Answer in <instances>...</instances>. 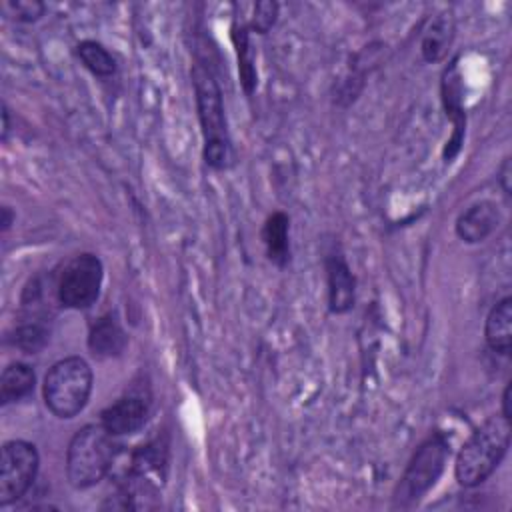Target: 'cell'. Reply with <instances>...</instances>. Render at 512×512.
<instances>
[{"label":"cell","instance_id":"cell-20","mask_svg":"<svg viewBox=\"0 0 512 512\" xmlns=\"http://www.w3.org/2000/svg\"><path fill=\"white\" fill-rule=\"evenodd\" d=\"M278 16V4L276 2H258L254 6V18H252V28L260 34H266Z\"/></svg>","mask_w":512,"mask_h":512},{"label":"cell","instance_id":"cell-5","mask_svg":"<svg viewBox=\"0 0 512 512\" xmlns=\"http://www.w3.org/2000/svg\"><path fill=\"white\" fill-rule=\"evenodd\" d=\"M450 456V442L442 432L430 434L410 458L394 500L398 506H410L418 502L440 478Z\"/></svg>","mask_w":512,"mask_h":512},{"label":"cell","instance_id":"cell-9","mask_svg":"<svg viewBox=\"0 0 512 512\" xmlns=\"http://www.w3.org/2000/svg\"><path fill=\"white\" fill-rule=\"evenodd\" d=\"M440 90H442V104H444L446 116L454 126L452 136L444 148V160L450 162L460 152L462 142H464V132H466V112H464V104H462V82H460V72H458L456 60L450 64V68L444 70Z\"/></svg>","mask_w":512,"mask_h":512},{"label":"cell","instance_id":"cell-1","mask_svg":"<svg viewBox=\"0 0 512 512\" xmlns=\"http://www.w3.org/2000/svg\"><path fill=\"white\" fill-rule=\"evenodd\" d=\"M510 446V420L502 414L490 416L464 442L456 456L454 476L460 486L482 484L502 462Z\"/></svg>","mask_w":512,"mask_h":512},{"label":"cell","instance_id":"cell-2","mask_svg":"<svg viewBox=\"0 0 512 512\" xmlns=\"http://www.w3.org/2000/svg\"><path fill=\"white\" fill-rule=\"evenodd\" d=\"M192 86L196 94L198 120L204 138V162L214 170H224L232 164L234 152L228 134L220 88L212 72L202 64H196L192 68Z\"/></svg>","mask_w":512,"mask_h":512},{"label":"cell","instance_id":"cell-10","mask_svg":"<svg viewBox=\"0 0 512 512\" xmlns=\"http://www.w3.org/2000/svg\"><path fill=\"white\" fill-rule=\"evenodd\" d=\"M326 278H328V308L332 314H344L354 304L356 280L340 254H330L326 258Z\"/></svg>","mask_w":512,"mask_h":512},{"label":"cell","instance_id":"cell-21","mask_svg":"<svg viewBox=\"0 0 512 512\" xmlns=\"http://www.w3.org/2000/svg\"><path fill=\"white\" fill-rule=\"evenodd\" d=\"M510 392H512V386L506 384L504 394H502V416L508 418V420H510V416H512V410H510Z\"/></svg>","mask_w":512,"mask_h":512},{"label":"cell","instance_id":"cell-8","mask_svg":"<svg viewBox=\"0 0 512 512\" xmlns=\"http://www.w3.org/2000/svg\"><path fill=\"white\" fill-rule=\"evenodd\" d=\"M152 410V394L144 384L132 386L126 394H122L116 402L106 406L100 414V422L114 434L126 436L138 432L150 416Z\"/></svg>","mask_w":512,"mask_h":512},{"label":"cell","instance_id":"cell-17","mask_svg":"<svg viewBox=\"0 0 512 512\" xmlns=\"http://www.w3.org/2000/svg\"><path fill=\"white\" fill-rule=\"evenodd\" d=\"M232 42L236 48L238 56V74H240V84L244 92L250 96L256 88V68L252 64L250 56V42H248V28L244 24L234 22L232 24Z\"/></svg>","mask_w":512,"mask_h":512},{"label":"cell","instance_id":"cell-7","mask_svg":"<svg viewBox=\"0 0 512 512\" xmlns=\"http://www.w3.org/2000/svg\"><path fill=\"white\" fill-rule=\"evenodd\" d=\"M38 450L26 440H8L0 450V506L22 498L38 474Z\"/></svg>","mask_w":512,"mask_h":512},{"label":"cell","instance_id":"cell-15","mask_svg":"<svg viewBox=\"0 0 512 512\" xmlns=\"http://www.w3.org/2000/svg\"><path fill=\"white\" fill-rule=\"evenodd\" d=\"M290 220L284 212H274L266 218L262 228V242L266 248V256L278 268H284L290 260Z\"/></svg>","mask_w":512,"mask_h":512},{"label":"cell","instance_id":"cell-19","mask_svg":"<svg viewBox=\"0 0 512 512\" xmlns=\"http://www.w3.org/2000/svg\"><path fill=\"white\" fill-rule=\"evenodd\" d=\"M6 8L18 22H34L44 14V4L38 0H12L6 2Z\"/></svg>","mask_w":512,"mask_h":512},{"label":"cell","instance_id":"cell-3","mask_svg":"<svg viewBox=\"0 0 512 512\" xmlns=\"http://www.w3.org/2000/svg\"><path fill=\"white\" fill-rule=\"evenodd\" d=\"M118 454L116 436L100 422L82 426L66 450V478L76 490L98 484L112 468Z\"/></svg>","mask_w":512,"mask_h":512},{"label":"cell","instance_id":"cell-12","mask_svg":"<svg viewBox=\"0 0 512 512\" xmlns=\"http://www.w3.org/2000/svg\"><path fill=\"white\" fill-rule=\"evenodd\" d=\"M128 336L114 314L98 318L88 332V348L96 358H114L124 352Z\"/></svg>","mask_w":512,"mask_h":512},{"label":"cell","instance_id":"cell-13","mask_svg":"<svg viewBox=\"0 0 512 512\" xmlns=\"http://www.w3.org/2000/svg\"><path fill=\"white\" fill-rule=\"evenodd\" d=\"M484 338L490 350L508 356L512 350V298L506 296L492 306L484 324Z\"/></svg>","mask_w":512,"mask_h":512},{"label":"cell","instance_id":"cell-14","mask_svg":"<svg viewBox=\"0 0 512 512\" xmlns=\"http://www.w3.org/2000/svg\"><path fill=\"white\" fill-rule=\"evenodd\" d=\"M454 36V20L452 14L448 10L432 16L422 32V42H420V50L424 60L428 62H438L440 58H444L450 42Z\"/></svg>","mask_w":512,"mask_h":512},{"label":"cell","instance_id":"cell-22","mask_svg":"<svg viewBox=\"0 0 512 512\" xmlns=\"http://www.w3.org/2000/svg\"><path fill=\"white\" fill-rule=\"evenodd\" d=\"M10 224H12V212L8 206H4L2 208V232H6L10 228Z\"/></svg>","mask_w":512,"mask_h":512},{"label":"cell","instance_id":"cell-18","mask_svg":"<svg viewBox=\"0 0 512 512\" xmlns=\"http://www.w3.org/2000/svg\"><path fill=\"white\" fill-rule=\"evenodd\" d=\"M76 54L94 76L108 78L116 72V60L112 58V54L94 40H82L76 46Z\"/></svg>","mask_w":512,"mask_h":512},{"label":"cell","instance_id":"cell-16","mask_svg":"<svg viewBox=\"0 0 512 512\" xmlns=\"http://www.w3.org/2000/svg\"><path fill=\"white\" fill-rule=\"evenodd\" d=\"M36 384L34 370L24 362H12L2 370L0 376V402L6 406L26 398Z\"/></svg>","mask_w":512,"mask_h":512},{"label":"cell","instance_id":"cell-4","mask_svg":"<svg viewBox=\"0 0 512 512\" xmlns=\"http://www.w3.org/2000/svg\"><path fill=\"white\" fill-rule=\"evenodd\" d=\"M92 368L80 356H68L52 364L44 376V404L62 420L78 416L90 400L92 392Z\"/></svg>","mask_w":512,"mask_h":512},{"label":"cell","instance_id":"cell-6","mask_svg":"<svg viewBox=\"0 0 512 512\" xmlns=\"http://www.w3.org/2000/svg\"><path fill=\"white\" fill-rule=\"evenodd\" d=\"M104 266L96 254L82 252L70 258L56 276L58 304L72 310L90 308L102 288Z\"/></svg>","mask_w":512,"mask_h":512},{"label":"cell","instance_id":"cell-11","mask_svg":"<svg viewBox=\"0 0 512 512\" xmlns=\"http://www.w3.org/2000/svg\"><path fill=\"white\" fill-rule=\"evenodd\" d=\"M498 210L492 202H476L468 210H464L456 220V234L468 242L476 244L486 240L492 230L498 226Z\"/></svg>","mask_w":512,"mask_h":512}]
</instances>
